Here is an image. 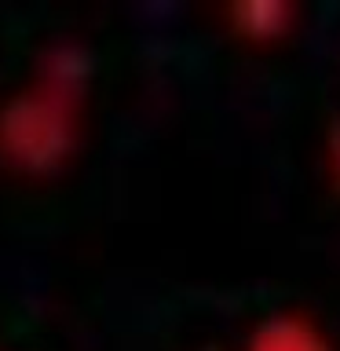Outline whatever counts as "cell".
I'll use <instances>...</instances> for the list:
<instances>
[{
	"mask_svg": "<svg viewBox=\"0 0 340 351\" xmlns=\"http://www.w3.org/2000/svg\"><path fill=\"white\" fill-rule=\"evenodd\" d=\"M84 88L33 70L0 99V165L22 180L59 176L81 147Z\"/></svg>",
	"mask_w": 340,
	"mask_h": 351,
	"instance_id": "obj_1",
	"label": "cell"
},
{
	"mask_svg": "<svg viewBox=\"0 0 340 351\" xmlns=\"http://www.w3.org/2000/svg\"><path fill=\"white\" fill-rule=\"evenodd\" d=\"M241 351H337L329 329L304 307H271L249 326Z\"/></svg>",
	"mask_w": 340,
	"mask_h": 351,
	"instance_id": "obj_2",
	"label": "cell"
},
{
	"mask_svg": "<svg viewBox=\"0 0 340 351\" xmlns=\"http://www.w3.org/2000/svg\"><path fill=\"white\" fill-rule=\"evenodd\" d=\"M219 19L230 26V33L245 40H278L289 33L296 8L285 0H238V4L219 8Z\"/></svg>",
	"mask_w": 340,
	"mask_h": 351,
	"instance_id": "obj_3",
	"label": "cell"
},
{
	"mask_svg": "<svg viewBox=\"0 0 340 351\" xmlns=\"http://www.w3.org/2000/svg\"><path fill=\"white\" fill-rule=\"evenodd\" d=\"M322 161H326V180L333 186V194L340 197V114L326 125V139H322Z\"/></svg>",
	"mask_w": 340,
	"mask_h": 351,
	"instance_id": "obj_4",
	"label": "cell"
}]
</instances>
